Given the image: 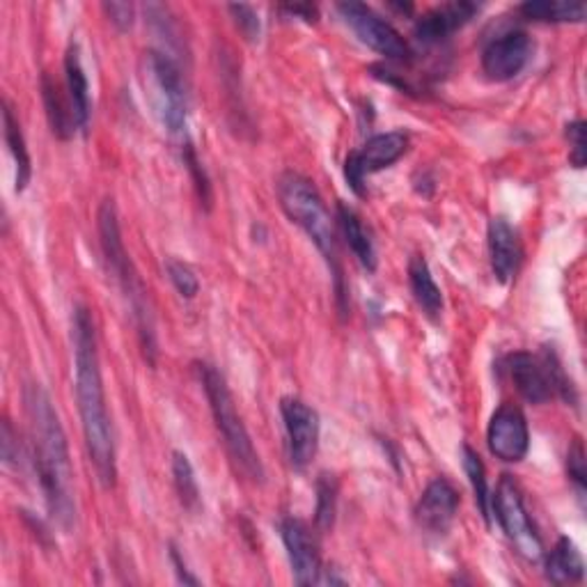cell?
I'll list each match as a JSON object with an SVG mask.
<instances>
[{"label":"cell","mask_w":587,"mask_h":587,"mask_svg":"<svg viewBox=\"0 0 587 587\" xmlns=\"http://www.w3.org/2000/svg\"><path fill=\"white\" fill-rule=\"evenodd\" d=\"M337 226H340L342 237L347 239V246L360 261V267L368 271H377L379 259H377L374 241L370 232L366 230V226H362L360 216L352 207L344 205V202H337Z\"/></svg>","instance_id":"cell-19"},{"label":"cell","mask_w":587,"mask_h":587,"mask_svg":"<svg viewBox=\"0 0 587 587\" xmlns=\"http://www.w3.org/2000/svg\"><path fill=\"white\" fill-rule=\"evenodd\" d=\"M566 140H570V164L574 168H585L587 161V143H585V123L583 119H574L566 125Z\"/></svg>","instance_id":"cell-31"},{"label":"cell","mask_w":587,"mask_h":587,"mask_svg":"<svg viewBox=\"0 0 587 587\" xmlns=\"http://www.w3.org/2000/svg\"><path fill=\"white\" fill-rule=\"evenodd\" d=\"M280 535L290 558L292 576L296 585H315L321 580L319 544L310 525L301 519L288 516L280 521Z\"/></svg>","instance_id":"cell-13"},{"label":"cell","mask_w":587,"mask_h":587,"mask_svg":"<svg viewBox=\"0 0 587 587\" xmlns=\"http://www.w3.org/2000/svg\"><path fill=\"white\" fill-rule=\"evenodd\" d=\"M459 510V494L445 477H436L428 484L416 505V521L424 533L445 535Z\"/></svg>","instance_id":"cell-15"},{"label":"cell","mask_w":587,"mask_h":587,"mask_svg":"<svg viewBox=\"0 0 587 587\" xmlns=\"http://www.w3.org/2000/svg\"><path fill=\"white\" fill-rule=\"evenodd\" d=\"M181 156H184V166L189 168L193 181H195V189H197V195L200 200L205 202V207L212 205V184H209V177L205 173V168H202L200 158L195 154V148L191 145V140L184 138V145H181Z\"/></svg>","instance_id":"cell-29"},{"label":"cell","mask_w":587,"mask_h":587,"mask_svg":"<svg viewBox=\"0 0 587 587\" xmlns=\"http://www.w3.org/2000/svg\"><path fill=\"white\" fill-rule=\"evenodd\" d=\"M74 340V366H76V401L80 413V428H84L86 448L94 473L104 489H113L117 480L115 461V441L113 424L106 407L104 379H101L99 354H97V331L94 319L88 308L74 310L72 323Z\"/></svg>","instance_id":"cell-1"},{"label":"cell","mask_w":587,"mask_h":587,"mask_svg":"<svg viewBox=\"0 0 587 587\" xmlns=\"http://www.w3.org/2000/svg\"><path fill=\"white\" fill-rule=\"evenodd\" d=\"M140 78H143L145 94L161 127L170 136L187 138V86L173 55L156 49L148 51L143 58V74H140Z\"/></svg>","instance_id":"cell-6"},{"label":"cell","mask_w":587,"mask_h":587,"mask_svg":"<svg viewBox=\"0 0 587 587\" xmlns=\"http://www.w3.org/2000/svg\"><path fill=\"white\" fill-rule=\"evenodd\" d=\"M278 200L282 212L288 214L292 222L310 237L321 257L327 259V265L333 276V290H335V303L340 317H347L349 312V292L347 282H344V269L337 251V234L333 228V218L327 209L321 193L308 177H303L294 170L282 173L278 177Z\"/></svg>","instance_id":"cell-3"},{"label":"cell","mask_w":587,"mask_h":587,"mask_svg":"<svg viewBox=\"0 0 587 587\" xmlns=\"http://www.w3.org/2000/svg\"><path fill=\"white\" fill-rule=\"evenodd\" d=\"M317 528L319 531H329L333 528V519H335V502H337V484L333 475H321L317 482Z\"/></svg>","instance_id":"cell-27"},{"label":"cell","mask_w":587,"mask_h":587,"mask_svg":"<svg viewBox=\"0 0 587 587\" xmlns=\"http://www.w3.org/2000/svg\"><path fill=\"white\" fill-rule=\"evenodd\" d=\"M461 461H463V471L469 475V482L475 494V502L480 508V514L484 523H492V494H489V482H487V469H484L482 457L471 448V445H463L461 448Z\"/></svg>","instance_id":"cell-25"},{"label":"cell","mask_w":587,"mask_h":587,"mask_svg":"<svg viewBox=\"0 0 587 587\" xmlns=\"http://www.w3.org/2000/svg\"><path fill=\"white\" fill-rule=\"evenodd\" d=\"M42 99H44V109H47V117H49L53 136L60 140H69L78 129L74 109L69 104V97L63 94V90H60V86L51 78V74L42 76Z\"/></svg>","instance_id":"cell-21"},{"label":"cell","mask_w":587,"mask_h":587,"mask_svg":"<svg viewBox=\"0 0 587 587\" xmlns=\"http://www.w3.org/2000/svg\"><path fill=\"white\" fill-rule=\"evenodd\" d=\"M475 3H465V0H457V3H443L430 12H424L416 24V39L424 47H432L448 39L452 33L463 28L471 18L477 14Z\"/></svg>","instance_id":"cell-16"},{"label":"cell","mask_w":587,"mask_h":587,"mask_svg":"<svg viewBox=\"0 0 587 587\" xmlns=\"http://www.w3.org/2000/svg\"><path fill=\"white\" fill-rule=\"evenodd\" d=\"M487 443L496 459L505 463H519L531 450L528 420L514 404H502L489 420Z\"/></svg>","instance_id":"cell-12"},{"label":"cell","mask_w":587,"mask_h":587,"mask_svg":"<svg viewBox=\"0 0 587 587\" xmlns=\"http://www.w3.org/2000/svg\"><path fill=\"white\" fill-rule=\"evenodd\" d=\"M26 411L33 436V465L42 487L47 508L53 521L69 531L76 523V502L72 489V459L63 422L53 407L49 393L30 383L24 391Z\"/></svg>","instance_id":"cell-2"},{"label":"cell","mask_w":587,"mask_h":587,"mask_svg":"<svg viewBox=\"0 0 587 587\" xmlns=\"http://www.w3.org/2000/svg\"><path fill=\"white\" fill-rule=\"evenodd\" d=\"M492 510L500 523V528L512 541L519 556H523L528 562H539L544 558V544L541 537L537 535L535 525L531 523L528 512H525L523 498L519 494V487L510 480V475H505L496 494L492 496Z\"/></svg>","instance_id":"cell-8"},{"label":"cell","mask_w":587,"mask_h":587,"mask_svg":"<svg viewBox=\"0 0 587 587\" xmlns=\"http://www.w3.org/2000/svg\"><path fill=\"white\" fill-rule=\"evenodd\" d=\"M533 51L535 44L528 33L523 30L502 33L496 39H492L487 49L482 51V72L487 74V78L498 80V84H502V80H512L531 63Z\"/></svg>","instance_id":"cell-14"},{"label":"cell","mask_w":587,"mask_h":587,"mask_svg":"<svg viewBox=\"0 0 587 587\" xmlns=\"http://www.w3.org/2000/svg\"><path fill=\"white\" fill-rule=\"evenodd\" d=\"M409 285L420 310L436 321L443 312V294L432 276L428 259L422 255H413L409 259Z\"/></svg>","instance_id":"cell-20"},{"label":"cell","mask_w":587,"mask_h":587,"mask_svg":"<svg viewBox=\"0 0 587 587\" xmlns=\"http://www.w3.org/2000/svg\"><path fill=\"white\" fill-rule=\"evenodd\" d=\"M65 86H67V97L69 104L74 109V117L78 129H88V119H90V84L84 69V63H80V49L78 44H72L65 55Z\"/></svg>","instance_id":"cell-18"},{"label":"cell","mask_w":587,"mask_h":587,"mask_svg":"<svg viewBox=\"0 0 587 587\" xmlns=\"http://www.w3.org/2000/svg\"><path fill=\"white\" fill-rule=\"evenodd\" d=\"M282 12H288L292 16H301L306 24L317 22V8H312V5H288V8H282Z\"/></svg>","instance_id":"cell-36"},{"label":"cell","mask_w":587,"mask_h":587,"mask_svg":"<svg viewBox=\"0 0 587 587\" xmlns=\"http://www.w3.org/2000/svg\"><path fill=\"white\" fill-rule=\"evenodd\" d=\"M409 136L401 131H388L372 136L366 145L352 152L344 161V179L358 197H366V179L393 164L407 154Z\"/></svg>","instance_id":"cell-9"},{"label":"cell","mask_w":587,"mask_h":587,"mask_svg":"<svg viewBox=\"0 0 587 587\" xmlns=\"http://www.w3.org/2000/svg\"><path fill=\"white\" fill-rule=\"evenodd\" d=\"M566 475H570L576 492L583 498L585 487H587V471H585V450H583V441L580 438H576L572 443L570 452H566Z\"/></svg>","instance_id":"cell-30"},{"label":"cell","mask_w":587,"mask_h":587,"mask_svg":"<svg viewBox=\"0 0 587 587\" xmlns=\"http://www.w3.org/2000/svg\"><path fill=\"white\" fill-rule=\"evenodd\" d=\"M97 230H99V244L101 253H104V261L109 267V273L115 278L119 290L125 292L129 306L133 310L136 327L140 333V342H143L145 356L154 360L156 356V335H154V321H152V310L148 303V290L143 285V280L138 278L131 259L127 255L123 232H119V220H117V209L113 205V200H104L97 214Z\"/></svg>","instance_id":"cell-4"},{"label":"cell","mask_w":587,"mask_h":587,"mask_svg":"<svg viewBox=\"0 0 587 587\" xmlns=\"http://www.w3.org/2000/svg\"><path fill=\"white\" fill-rule=\"evenodd\" d=\"M3 461L10 469V465H14V469H18L24 461V450H22V443L16 441V434L12 430L10 420L3 422Z\"/></svg>","instance_id":"cell-34"},{"label":"cell","mask_w":587,"mask_h":587,"mask_svg":"<svg viewBox=\"0 0 587 587\" xmlns=\"http://www.w3.org/2000/svg\"><path fill=\"white\" fill-rule=\"evenodd\" d=\"M508 372L514 388L525 401L544 404L556 395L572 404L576 401L572 381L564 377L562 366L551 352H546L541 358L528 352H516L508 356Z\"/></svg>","instance_id":"cell-7"},{"label":"cell","mask_w":587,"mask_h":587,"mask_svg":"<svg viewBox=\"0 0 587 587\" xmlns=\"http://www.w3.org/2000/svg\"><path fill=\"white\" fill-rule=\"evenodd\" d=\"M337 12L360 42L381 53L383 58L399 60L401 63V60H409L413 55L409 42L401 37V33L393 24H388L386 18L379 16L370 5L340 3Z\"/></svg>","instance_id":"cell-10"},{"label":"cell","mask_w":587,"mask_h":587,"mask_svg":"<svg viewBox=\"0 0 587 587\" xmlns=\"http://www.w3.org/2000/svg\"><path fill=\"white\" fill-rule=\"evenodd\" d=\"M585 576V564L576 549V544L570 537H560L553 546V551L546 556V578L553 585L580 583Z\"/></svg>","instance_id":"cell-22"},{"label":"cell","mask_w":587,"mask_h":587,"mask_svg":"<svg viewBox=\"0 0 587 587\" xmlns=\"http://www.w3.org/2000/svg\"><path fill=\"white\" fill-rule=\"evenodd\" d=\"M170 560H173V564H175V572H177L179 583H184V585H197V583H200V580L187 570V564H184V560H181V556H179V551L175 549V546H170Z\"/></svg>","instance_id":"cell-35"},{"label":"cell","mask_w":587,"mask_h":587,"mask_svg":"<svg viewBox=\"0 0 587 587\" xmlns=\"http://www.w3.org/2000/svg\"><path fill=\"white\" fill-rule=\"evenodd\" d=\"M104 12L109 14V22L117 30H131L133 28V18H136V8L131 3H104Z\"/></svg>","instance_id":"cell-33"},{"label":"cell","mask_w":587,"mask_h":587,"mask_svg":"<svg viewBox=\"0 0 587 587\" xmlns=\"http://www.w3.org/2000/svg\"><path fill=\"white\" fill-rule=\"evenodd\" d=\"M487 239H489L492 271L498 282L508 285V282L514 280L523 257L519 234L505 218H492Z\"/></svg>","instance_id":"cell-17"},{"label":"cell","mask_w":587,"mask_h":587,"mask_svg":"<svg viewBox=\"0 0 587 587\" xmlns=\"http://www.w3.org/2000/svg\"><path fill=\"white\" fill-rule=\"evenodd\" d=\"M3 127H5V143L10 148V154H12L14 166H16V181H14L16 193H24L26 187L30 184V177H33V161H30V154L26 148L22 125H18V119H16L8 101H3Z\"/></svg>","instance_id":"cell-23"},{"label":"cell","mask_w":587,"mask_h":587,"mask_svg":"<svg viewBox=\"0 0 587 587\" xmlns=\"http://www.w3.org/2000/svg\"><path fill=\"white\" fill-rule=\"evenodd\" d=\"M280 416L285 422L288 452L296 471L308 469L319 450V413L298 397H282Z\"/></svg>","instance_id":"cell-11"},{"label":"cell","mask_w":587,"mask_h":587,"mask_svg":"<svg viewBox=\"0 0 587 587\" xmlns=\"http://www.w3.org/2000/svg\"><path fill=\"white\" fill-rule=\"evenodd\" d=\"M166 271L173 282V288L179 292L181 298H195L200 292V280L195 271L187 265V261L168 257L166 259Z\"/></svg>","instance_id":"cell-28"},{"label":"cell","mask_w":587,"mask_h":587,"mask_svg":"<svg viewBox=\"0 0 587 587\" xmlns=\"http://www.w3.org/2000/svg\"><path fill=\"white\" fill-rule=\"evenodd\" d=\"M519 12L531 22L544 24H580L587 16L585 3H566V0H531Z\"/></svg>","instance_id":"cell-24"},{"label":"cell","mask_w":587,"mask_h":587,"mask_svg":"<svg viewBox=\"0 0 587 587\" xmlns=\"http://www.w3.org/2000/svg\"><path fill=\"white\" fill-rule=\"evenodd\" d=\"M195 372L200 377L202 388L209 399V409L216 422V430L226 443V450L237 469L253 482H265V465L253 445V438L241 420L234 397L228 388V381L209 362H195Z\"/></svg>","instance_id":"cell-5"},{"label":"cell","mask_w":587,"mask_h":587,"mask_svg":"<svg viewBox=\"0 0 587 587\" xmlns=\"http://www.w3.org/2000/svg\"><path fill=\"white\" fill-rule=\"evenodd\" d=\"M173 480H175V489L179 496V502L184 505V510L197 512L200 510V487H197V477L189 457L184 452L175 450L173 452Z\"/></svg>","instance_id":"cell-26"},{"label":"cell","mask_w":587,"mask_h":587,"mask_svg":"<svg viewBox=\"0 0 587 587\" xmlns=\"http://www.w3.org/2000/svg\"><path fill=\"white\" fill-rule=\"evenodd\" d=\"M228 10H230V14L234 18L239 33L244 35L248 42H257L259 33H261V24H259L257 12L251 5H230Z\"/></svg>","instance_id":"cell-32"}]
</instances>
